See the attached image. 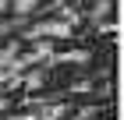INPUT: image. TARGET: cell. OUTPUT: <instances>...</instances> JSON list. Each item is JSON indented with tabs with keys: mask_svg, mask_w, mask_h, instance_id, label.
Listing matches in <instances>:
<instances>
[{
	"mask_svg": "<svg viewBox=\"0 0 124 120\" xmlns=\"http://www.w3.org/2000/svg\"><path fill=\"white\" fill-rule=\"evenodd\" d=\"M106 7H110V4H106V0H99V4H96V11H92V14H96V18H103V14H106Z\"/></svg>",
	"mask_w": 124,
	"mask_h": 120,
	"instance_id": "1",
	"label": "cell"
}]
</instances>
